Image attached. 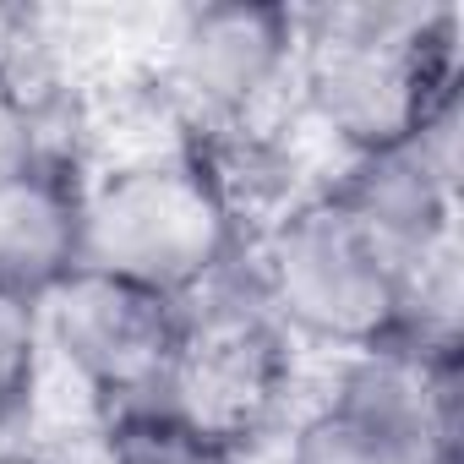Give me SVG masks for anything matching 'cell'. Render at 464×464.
Instances as JSON below:
<instances>
[{
	"label": "cell",
	"mask_w": 464,
	"mask_h": 464,
	"mask_svg": "<svg viewBox=\"0 0 464 464\" xmlns=\"http://www.w3.org/2000/svg\"><path fill=\"white\" fill-rule=\"evenodd\" d=\"M246 263L301 355L339 361L399 339V263L328 186L268 218Z\"/></svg>",
	"instance_id": "obj_3"
},
{
	"label": "cell",
	"mask_w": 464,
	"mask_h": 464,
	"mask_svg": "<svg viewBox=\"0 0 464 464\" xmlns=\"http://www.w3.org/2000/svg\"><path fill=\"white\" fill-rule=\"evenodd\" d=\"M459 82L453 6H317L301 12L290 121L323 137L339 164L399 148Z\"/></svg>",
	"instance_id": "obj_1"
},
{
	"label": "cell",
	"mask_w": 464,
	"mask_h": 464,
	"mask_svg": "<svg viewBox=\"0 0 464 464\" xmlns=\"http://www.w3.org/2000/svg\"><path fill=\"white\" fill-rule=\"evenodd\" d=\"M44 159H55V153H50L39 121L17 104V93H12L6 82H0V175L34 169V164H44ZM61 164H66V159H61Z\"/></svg>",
	"instance_id": "obj_9"
},
{
	"label": "cell",
	"mask_w": 464,
	"mask_h": 464,
	"mask_svg": "<svg viewBox=\"0 0 464 464\" xmlns=\"http://www.w3.org/2000/svg\"><path fill=\"white\" fill-rule=\"evenodd\" d=\"M44 334L39 306L0 285V431L28 426L44 399Z\"/></svg>",
	"instance_id": "obj_7"
},
{
	"label": "cell",
	"mask_w": 464,
	"mask_h": 464,
	"mask_svg": "<svg viewBox=\"0 0 464 464\" xmlns=\"http://www.w3.org/2000/svg\"><path fill=\"white\" fill-rule=\"evenodd\" d=\"M246 252L202 153H142L88 164L77 180V268L186 301Z\"/></svg>",
	"instance_id": "obj_2"
},
{
	"label": "cell",
	"mask_w": 464,
	"mask_h": 464,
	"mask_svg": "<svg viewBox=\"0 0 464 464\" xmlns=\"http://www.w3.org/2000/svg\"><path fill=\"white\" fill-rule=\"evenodd\" d=\"M301 12L290 6H180L148 55L153 82L180 115L191 148L290 115Z\"/></svg>",
	"instance_id": "obj_5"
},
{
	"label": "cell",
	"mask_w": 464,
	"mask_h": 464,
	"mask_svg": "<svg viewBox=\"0 0 464 464\" xmlns=\"http://www.w3.org/2000/svg\"><path fill=\"white\" fill-rule=\"evenodd\" d=\"M44 366L66 377L77 404L104 420L110 437L175 420L169 382L180 350V306L137 285L77 268L39 301Z\"/></svg>",
	"instance_id": "obj_4"
},
{
	"label": "cell",
	"mask_w": 464,
	"mask_h": 464,
	"mask_svg": "<svg viewBox=\"0 0 464 464\" xmlns=\"http://www.w3.org/2000/svg\"><path fill=\"white\" fill-rule=\"evenodd\" d=\"M77 180L61 159L0 175V285L34 306L77 274Z\"/></svg>",
	"instance_id": "obj_6"
},
{
	"label": "cell",
	"mask_w": 464,
	"mask_h": 464,
	"mask_svg": "<svg viewBox=\"0 0 464 464\" xmlns=\"http://www.w3.org/2000/svg\"><path fill=\"white\" fill-rule=\"evenodd\" d=\"M115 464H252V459L213 442V437L186 431L180 420H159V426L121 431L115 437Z\"/></svg>",
	"instance_id": "obj_8"
}]
</instances>
